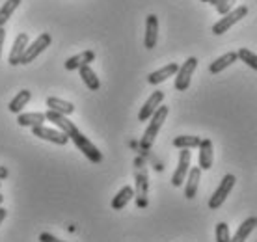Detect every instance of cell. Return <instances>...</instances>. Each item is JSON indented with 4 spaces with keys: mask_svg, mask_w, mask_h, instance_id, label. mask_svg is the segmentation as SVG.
Wrapping results in <instances>:
<instances>
[{
    "mask_svg": "<svg viewBox=\"0 0 257 242\" xmlns=\"http://www.w3.org/2000/svg\"><path fill=\"white\" fill-rule=\"evenodd\" d=\"M45 117H47V121H51L52 125H56L60 131H64V133L67 134L69 142H73V144L78 147V151H82V155L90 160V162H93V164L103 162V153L91 144L88 136H84V134L78 131L77 125H75L73 121L67 119V115H62V114H58V112H54V110H47Z\"/></svg>",
    "mask_w": 257,
    "mask_h": 242,
    "instance_id": "cell-1",
    "label": "cell"
},
{
    "mask_svg": "<svg viewBox=\"0 0 257 242\" xmlns=\"http://www.w3.org/2000/svg\"><path fill=\"white\" fill-rule=\"evenodd\" d=\"M168 112H170V108L164 106V104H161V106L157 108V112L149 117L148 129L144 131V136L140 138V149L142 151H149V149L153 147L155 140H157V136H159L162 125H164V121H166V117H168Z\"/></svg>",
    "mask_w": 257,
    "mask_h": 242,
    "instance_id": "cell-2",
    "label": "cell"
},
{
    "mask_svg": "<svg viewBox=\"0 0 257 242\" xmlns=\"http://www.w3.org/2000/svg\"><path fill=\"white\" fill-rule=\"evenodd\" d=\"M148 192H149V179H148V170L142 159H136V186H135V199L136 205L140 209L148 207Z\"/></svg>",
    "mask_w": 257,
    "mask_h": 242,
    "instance_id": "cell-3",
    "label": "cell"
},
{
    "mask_svg": "<svg viewBox=\"0 0 257 242\" xmlns=\"http://www.w3.org/2000/svg\"><path fill=\"white\" fill-rule=\"evenodd\" d=\"M246 15H248V8L246 6L235 8V10H231L229 13H225L218 23H214V25H212V34H214V36H222V34L227 32L231 26L237 25L238 21L244 19Z\"/></svg>",
    "mask_w": 257,
    "mask_h": 242,
    "instance_id": "cell-4",
    "label": "cell"
},
{
    "mask_svg": "<svg viewBox=\"0 0 257 242\" xmlns=\"http://www.w3.org/2000/svg\"><path fill=\"white\" fill-rule=\"evenodd\" d=\"M51 41H52L51 34H47V32L39 34L38 38L34 39L32 43L26 47L25 54H23V58H21V64L28 65L30 62H34V60H36L39 54H43V52L47 51V47L51 45Z\"/></svg>",
    "mask_w": 257,
    "mask_h": 242,
    "instance_id": "cell-5",
    "label": "cell"
},
{
    "mask_svg": "<svg viewBox=\"0 0 257 242\" xmlns=\"http://www.w3.org/2000/svg\"><path fill=\"white\" fill-rule=\"evenodd\" d=\"M196 67H198V58L194 56L187 58V62L183 65H179V69L175 73V89L177 91H187Z\"/></svg>",
    "mask_w": 257,
    "mask_h": 242,
    "instance_id": "cell-6",
    "label": "cell"
},
{
    "mask_svg": "<svg viewBox=\"0 0 257 242\" xmlns=\"http://www.w3.org/2000/svg\"><path fill=\"white\" fill-rule=\"evenodd\" d=\"M235 181H237V179H235V175H231V173L224 175L222 183H220L218 188L214 190V194H212L211 199H209V209L216 210L224 205V201L227 199V196H229V192H231L233 186H235Z\"/></svg>",
    "mask_w": 257,
    "mask_h": 242,
    "instance_id": "cell-7",
    "label": "cell"
},
{
    "mask_svg": "<svg viewBox=\"0 0 257 242\" xmlns=\"http://www.w3.org/2000/svg\"><path fill=\"white\" fill-rule=\"evenodd\" d=\"M32 134H34V136H38V138H41V140H47V142H51V144H56V146H65V144L69 142V138H67V134H65L64 131L45 127V125L34 127Z\"/></svg>",
    "mask_w": 257,
    "mask_h": 242,
    "instance_id": "cell-8",
    "label": "cell"
},
{
    "mask_svg": "<svg viewBox=\"0 0 257 242\" xmlns=\"http://www.w3.org/2000/svg\"><path fill=\"white\" fill-rule=\"evenodd\" d=\"M188 170H190V149H181L179 162H177V168H175L174 175H172V185L174 186L183 185L188 175Z\"/></svg>",
    "mask_w": 257,
    "mask_h": 242,
    "instance_id": "cell-9",
    "label": "cell"
},
{
    "mask_svg": "<svg viewBox=\"0 0 257 242\" xmlns=\"http://www.w3.org/2000/svg\"><path fill=\"white\" fill-rule=\"evenodd\" d=\"M162 101H164V91H161V89H157V91H153L151 93V97H149L148 101L144 102V106L140 108V112H138V119L140 121H148L151 115L157 112V108L162 104Z\"/></svg>",
    "mask_w": 257,
    "mask_h": 242,
    "instance_id": "cell-10",
    "label": "cell"
},
{
    "mask_svg": "<svg viewBox=\"0 0 257 242\" xmlns=\"http://www.w3.org/2000/svg\"><path fill=\"white\" fill-rule=\"evenodd\" d=\"M157 39H159V17L151 13L146 17V36H144V47L146 49H155L157 45Z\"/></svg>",
    "mask_w": 257,
    "mask_h": 242,
    "instance_id": "cell-11",
    "label": "cell"
},
{
    "mask_svg": "<svg viewBox=\"0 0 257 242\" xmlns=\"http://www.w3.org/2000/svg\"><path fill=\"white\" fill-rule=\"evenodd\" d=\"M26 47H28V36L25 32H21L17 38L13 39V45H12V52H10V58H8V62L12 65H21V58L25 54Z\"/></svg>",
    "mask_w": 257,
    "mask_h": 242,
    "instance_id": "cell-12",
    "label": "cell"
},
{
    "mask_svg": "<svg viewBox=\"0 0 257 242\" xmlns=\"http://www.w3.org/2000/svg\"><path fill=\"white\" fill-rule=\"evenodd\" d=\"M185 181H187V185H185V198L194 199V198H196V194H198L199 181H201V168H199V166H196V168H190Z\"/></svg>",
    "mask_w": 257,
    "mask_h": 242,
    "instance_id": "cell-13",
    "label": "cell"
},
{
    "mask_svg": "<svg viewBox=\"0 0 257 242\" xmlns=\"http://www.w3.org/2000/svg\"><path fill=\"white\" fill-rule=\"evenodd\" d=\"M95 60V52L93 51H82L65 60V69L67 71H78L82 65H90Z\"/></svg>",
    "mask_w": 257,
    "mask_h": 242,
    "instance_id": "cell-14",
    "label": "cell"
},
{
    "mask_svg": "<svg viewBox=\"0 0 257 242\" xmlns=\"http://www.w3.org/2000/svg\"><path fill=\"white\" fill-rule=\"evenodd\" d=\"M199 157H198V162H199V168L201 170H211L212 168V160H214V151H212V142L209 138L199 142Z\"/></svg>",
    "mask_w": 257,
    "mask_h": 242,
    "instance_id": "cell-15",
    "label": "cell"
},
{
    "mask_svg": "<svg viewBox=\"0 0 257 242\" xmlns=\"http://www.w3.org/2000/svg\"><path fill=\"white\" fill-rule=\"evenodd\" d=\"M177 69H179V65H177V64L164 65V67H161V69H157V71H153V73H149L148 82L153 84V86H157V84H161V82H164V80H168L170 77H175Z\"/></svg>",
    "mask_w": 257,
    "mask_h": 242,
    "instance_id": "cell-16",
    "label": "cell"
},
{
    "mask_svg": "<svg viewBox=\"0 0 257 242\" xmlns=\"http://www.w3.org/2000/svg\"><path fill=\"white\" fill-rule=\"evenodd\" d=\"M237 60H238L237 52H233V51L225 52V54H222L220 58H216V60H214V62L209 65V71H211L212 75H218V73H222L224 69H227V67H229L231 64H235Z\"/></svg>",
    "mask_w": 257,
    "mask_h": 242,
    "instance_id": "cell-17",
    "label": "cell"
},
{
    "mask_svg": "<svg viewBox=\"0 0 257 242\" xmlns=\"http://www.w3.org/2000/svg\"><path fill=\"white\" fill-rule=\"evenodd\" d=\"M45 112H28V114H19L17 115V123L21 127H39V125H45Z\"/></svg>",
    "mask_w": 257,
    "mask_h": 242,
    "instance_id": "cell-18",
    "label": "cell"
},
{
    "mask_svg": "<svg viewBox=\"0 0 257 242\" xmlns=\"http://www.w3.org/2000/svg\"><path fill=\"white\" fill-rule=\"evenodd\" d=\"M257 227V218L255 216H250V218H246L244 222L238 225V229L237 233L229 238V242H244L248 236L251 235V231Z\"/></svg>",
    "mask_w": 257,
    "mask_h": 242,
    "instance_id": "cell-19",
    "label": "cell"
},
{
    "mask_svg": "<svg viewBox=\"0 0 257 242\" xmlns=\"http://www.w3.org/2000/svg\"><path fill=\"white\" fill-rule=\"evenodd\" d=\"M47 106L49 110H54L62 115H71L75 112V104L69 101H64V99H58V97H49L47 99Z\"/></svg>",
    "mask_w": 257,
    "mask_h": 242,
    "instance_id": "cell-20",
    "label": "cell"
},
{
    "mask_svg": "<svg viewBox=\"0 0 257 242\" xmlns=\"http://www.w3.org/2000/svg\"><path fill=\"white\" fill-rule=\"evenodd\" d=\"M78 73H80L82 82L88 86V89H90V91H97V89L101 88V80H99V77L95 75V71L91 69L90 65H82V67L78 69Z\"/></svg>",
    "mask_w": 257,
    "mask_h": 242,
    "instance_id": "cell-21",
    "label": "cell"
},
{
    "mask_svg": "<svg viewBox=\"0 0 257 242\" xmlns=\"http://www.w3.org/2000/svg\"><path fill=\"white\" fill-rule=\"evenodd\" d=\"M133 198H135V188H133V186H123L121 190L114 196V199H112V209L114 210L125 209V205Z\"/></svg>",
    "mask_w": 257,
    "mask_h": 242,
    "instance_id": "cell-22",
    "label": "cell"
},
{
    "mask_svg": "<svg viewBox=\"0 0 257 242\" xmlns=\"http://www.w3.org/2000/svg\"><path fill=\"white\" fill-rule=\"evenodd\" d=\"M30 99H32V93H30L28 89H21L19 93H17V95L10 101L8 108H10V112H13V114H21V110L28 104V101H30Z\"/></svg>",
    "mask_w": 257,
    "mask_h": 242,
    "instance_id": "cell-23",
    "label": "cell"
},
{
    "mask_svg": "<svg viewBox=\"0 0 257 242\" xmlns=\"http://www.w3.org/2000/svg\"><path fill=\"white\" fill-rule=\"evenodd\" d=\"M23 0H6L2 6H0V26H4L10 21V17L13 15V12L21 6Z\"/></svg>",
    "mask_w": 257,
    "mask_h": 242,
    "instance_id": "cell-24",
    "label": "cell"
},
{
    "mask_svg": "<svg viewBox=\"0 0 257 242\" xmlns=\"http://www.w3.org/2000/svg\"><path fill=\"white\" fill-rule=\"evenodd\" d=\"M201 138L199 136H188V134H183V136H175L174 138V146L177 149H194V147L199 146Z\"/></svg>",
    "mask_w": 257,
    "mask_h": 242,
    "instance_id": "cell-25",
    "label": "cell"
},
{
    "mask_svg": "<svg viewBox=\"0 0 257 242\" xmlns=\"http://www.w3.org/2000/svg\"><path fill=\"white\" fill-rule=\"evenodd\" d=\"M237 54H238V60H242L248 67H251L253 71H257V54L255 52H251L250 49H238L237 51Z\"/></svg>",
    "mask_w": 257,
    "mask_h": 242,
    "instance_id": "cell-26",
    "label": "cell"
},
{
    "mask_svg": "<svg viewBox=\"0 0 257 242\" xmlns=\"http://www.w3.org/2000/svg\"><path fill=\"white\" fill-rule=\"evenodd\" d=\"M214 235H216V242H229V238H231V235H229V225L225 222L216 223Z\"/></svg>",
    "mask_w": 257,
    "mask_h": 242,
    "instance_id": "cell-27",
    "label": "cell"
},
{
    "mask_svg": "<svg viewBox=\"0 0 257 242\" xmlns=\"http://www.w3.org/2000/svg\"><path fill=\"white\" fill-rule=\"evenodd\" d=\"M235 2H237V0H216L214 8H216V12H218L220 15H225V13H229L233 10Z\"/></svg>",
    "mask_w": 257,
    "mask_h": 242,
    "instance_id": "cell-28",
    "label": "cell"
},
{
    "mask_svg": "<svg viewBox=\"0 0 257 242\" xmlns=\"http://www.w3.org/2000/svg\"><path fill=\"white\" fill-rule=\"evenodd\" d=\"M39 242H67V240H62V238L51 235V233H41L39 235Z\"/></svg>",
    "mask_w": 257,
    "mask_h": 242,
    "instance_id": "cell-29",
    "label": "cell"
},
{
    "mask_svg": "<svg viewBox=\"0 0 257 242\" xmlns=\"http://www.w3.org/2000/svg\"><path fill=\"white\" fill-rule=\"evenodd\" d=\"M4 39H6V30H4V26H0V58H2V47H4Z\"/></svg>",
    "mask_w": 257,
    "mask_h": 242,
    "instance_id": "cell-30",
    "label": "cell"
},
{
    "mask_svg": "<svg viewBox=\"0 0 257 242\" xmlns=\"http://www.w3.org/2000/svg\"><path fill=\"white\" fill-rule=\"evenodd\" d=\"M8 175H10V172H8V168H4V166H0V181H4V179H8Z\"/></svg>",
    "mask_w": 257,
    "mask_h": 242,
    "instance_id": "cell-31",
    "label": "cell"
},
{
    "mask_svg": "<svg viewBox=\"0 0 257 242\" xmlns=\"http://www.w3.org/2000/svg\"><path fill=\"white\" fill-rule=\"evenodd\" d=\"M6 214H8V210L0 205V225H2V222H4V220H6Z\"/></svg>",
    "mask_w": 257,
    "mask_h": 242,
    "instance_id": "cell-32",
    "label": "cell"
},
{
    "mask_svg": "<svg viewBox=\"0 0 257 242\" xmlns=\"http://www.w3.org/2000/svg\"><path fill=\"white\" fill-rule=\"evenodd\" d=\"M2 201H4V196H2V194H0V205H2Z\"/></svg>",
    "mask_w": 257,
    "mask_h": 242,
    "instance_id": "cell-33",
    "label": "cell"
},
{
    "mask_svg": "<svg viewBox=\"0 0 257 242\" xmlns=\"http://www.w3.org/2000/svg\"><path fill=\"white\" fill-rule=\"evenodd\" d=\"M0 183H2V181H0Z\"/></svg>",
    "mask_w": 257,
    "mask_h": 242,
    "instance_id": "cell-34",
    "label": "cell"
}]
</instances>
